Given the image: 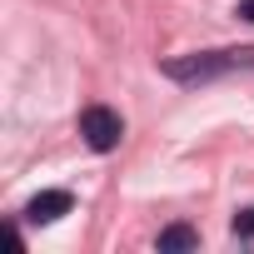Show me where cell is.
<instances>
[{"instance_id":"4","label":"cell","mask_w":254,"mask_h":254,"mask_svg":"<svg viewBox=\"0 0 254 254\" xmlns=\"http://www.w3.org/2000/svg\"><path fill=\"white\" fill-rule=\"evenodd\" d=\"M199 244V234L190 229V224H170V229H160V249H194Z\"/></svg>"},{"instance_id":"2","label":"cell","mask_w":254,"mask_h":254,"mask_svg":"<svg viewBox=\"0 0 254 254\" xmlns=\"http://www.w3.org/2000/svg\"><path fill=\"white\" fill-rule=\"evenodd\" d=\"M80 135H85V145H90V150L110 155V150L120 145V135H125V120H120L110 105H90V110L80 115Z\"/></svg>"},{"instance_id":"1","label":"cell","mask_w":254,"mask_h":254,"mask_svg":"<svg viewBox=\"0 0 254 254\" xmlns=\"http://www.w3.org/2000/svg\"><path fill=\"white\" fill-rule=\"evenodd\" d=\"M249 65H254V45L249 50H194V55L165 60V75L180 85H199V80H214L224 70H249Z\"/></svg>"},{"instance_id":"6","label":"cell","mask_w":254,"mask_h":254,"mask_svg":"<svg viewBox=\"0 0 254 254\" xmlns=\"http://www.w3.org/2000/svg\"><path fill=\"white\" fill-rule=\"evenodd\" d=\"M239 20H254V0H239Z\"/></svg>"},{"instance_id":"3","label":"cell","mask_w":254,"mask_h":254,"mask_svg":"<svg viewBox=\"0 0 254 254\" xmlns=\"http://www.w3.org/2000/svg\"><path fill=\"white\" fill-rule=\"evenodd\" d=\"M70 204H75L70 190H40V194L25 204V219H30V224H55L60 214H70Z\"/></svg>"},{"instance_id":"5","label":"cell","mask_w":254,"mask_h":254,"mask_svg":"<svg viewBox=\"0 0 254 254\" xmlns=\"http://www.w3.org/2000/svg\"><path fill=\"white\" fill-rule=\"evenodd\" d=\"M234 234H239V239H254V204L234 214Z\"/></svg>"}]
</instances>
